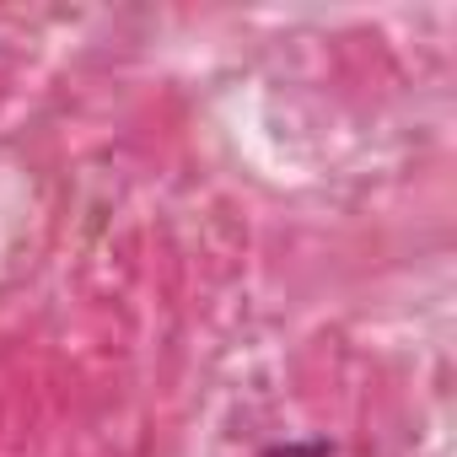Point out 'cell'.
Instances as JSON below:
<instances>
[{
	"label": "cell",
	"mask_w": 457,
	"mask_h": 457,
	"mask_svg": "<svg viewBox=\"0 0 457 457\" xmlns=\"http://www.w3.org/2000/svg\"><path fill=\"white\" fill-rule=\"evenodd\" d=\"M259 457H345V446L328 441V436H296V441H275V446H264Z\"/></svg>",
	"instance_id": "cell-1"
}]
</instances>
